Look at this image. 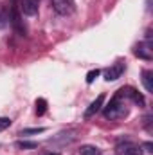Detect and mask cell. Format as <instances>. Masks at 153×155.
<instances>
[{
    "label": "cell",
    "instance_id": "obj_5",
    "mask_svg": "<svg viewBox=\"0 0 153 155\" xmlns=\"http://www.w3.org/2000/svg\"><path fill=\"white\" fill-rule=\"evenodd\" d=\"M38 4L40 0H18V5H20V11L27 16H34L38 13Z\"/></svg>",
    "mask_w": 153,
    "mask_h": 155
},
{
    "label": "cell",
    "instance_id": "obj_13",
    "mask_svg": "<svg viewBox=\"0 0 153 155\" xmlns=\"http://www.w3.org/2000/svg\"><path fill=\"white\" fill-rule=\"evenodd\" d=\"M16 146H18V148H24V150H27V148H36L38 144H36V143H29V141H20Z\"/></svg>",
    "mask_w": 153,
    "mask_h": 155
},
{
    "label": "cell",
    "instance_id": "obj_8",
    "mask_svg": "<svg viewBox=\"0 0 153 155\" xmlns=\"http://www.w3.org/2000/svg\"><path fill=\"white\" fill-rule=\"evenodd\" d=\"M133 52H135V56H139L142 60H151V49H150V45L139 43V45H135Z\"/></svg>",
    "mask_w": 153,
    "mask_h": 155
},
{
    "label": "cell",
    "instance_id": "obj_6",
    "mask_svg": "<svg viewBox=\"0 0 153 155\" xmlns=\"http://www.w3.org/2000/svg\"><path fill=\"white\" fill-rule=\"evenodd\" d=\"M103 103H105V94H101V96H97L96 97V101H92V105L85 110V119H90L92 116H96L99 110H101V107H103Z\"/></svg>",
    "mask_w": 153,
    "mask_h": 155
},
{
    "label": "cell",
    "instance_id": "obj_12",
    "mask_svg": "<svg viewBox=\"0 0 153 155\" xmlns=\"http://www.w3.org/2000/svg\"><path fill=\"white\" fill-rule=\"evenodd\" d=\"M45 110H47V101H45L43 97L36 99V114H38V116H43Z\"/></svg>",
    "mask_w": 153,
    "mask_h": 155
},
{
    "label": "cell",
    "instance_id": "obj_16",
    "mask_svg": "<svg viewBox=\"0 0 153 155\" xmlns=\"http://www.w3.org/2000/svg\"><path fill=\"white\" fill-rule=\"evenodd\" d=\"M97 76H99V71H97V69H96V71H90V72L86 74V83H92Z\"/></svg>",
    "mask_w": 153,
    "mask_h": 155
},
{
    "label": "cell",
    "instance_id": "obj_11",
    "mask_svg": "<svg viewBox=\"0 0 153 155\" xmlns=\"http://www.w3.org/2000/svg\"><path fill=\"white\" fill-rule=\"evenodd\" d=\"M79 155H101V150L92 144H85L79 148Z\"/></svg>",
    "mask_w": 153,
    "mask_h": 155
},
{
    "label": "cell",
    "instance_id": "obj_2",
    "mask_svg": "<svg viewBox=\"0 0 153 155\" xmlns=\"http://www.w3.org/2000/svg\"><path fill=\"white\" fill-rule=\"evenodd\" d=\"M115 153L117 155H142V148L132 141H124V143H119L115 146Z\"/></svg>",
    "mask_w": 153,
    "mask_h": 155
},
{
    "label": "cell",
    "instance_id": "obj_14",
    "mask_svg": "<svg viewBox=\"0 0 153 155\" xmlns=\"http://www.w3.org/2000/svg\"><path fill=\"white\" fill-rule=\"evenodd\" d=\"M11 123H13V121H11L9 117H0V132H2V130H5V128H9V126H11Z\"/></svg>",
    "mask_w": 153,
    "mask_h": 155
},
{
    "label": "cell",
    "instance_id": "obj_1",
    "mask_svg": "<svg viewBox=\"0 0 153 155\" xmlns=\"http://www.w3.org/2000/svg\"><path fill=\"white\" fill-rule=\"evenodd\" d=\"M128 116V105L126 99L119 94H115L112 101L105 107V117L106 119H121V117Z\"/></svg>",
    "mask_w": 153,
    "mask_h": 155
},
{
    "label": "cell",
    "instance_id": "obj_3",
    "mask_svg": "<svg viewBox=\"0 0 153 155\" xmlns=\"http://www.w3.org/2000/svg\"><path fill=\"white\" fill-rule=\"evenodd\" d=\"M52 7H54V11L58 15L67 16V15H72L74 13L76 4H74V0H52Z\"/></svg>",
    "mask_w": 153,
    "mask_h": 155
},
{
    "label": "cell",
    "instance_id": "obj_10",
    "mask_svg": "<svg viewBox=\"0 0 153 155\" xmlns=\"http://www.w3.org/2000/svg\"><path fill=\"white\" fill-rule=\"evenodd\" d=\"M142 85L148 92H153V72L151 71H144L142 72Z\"/></svg>",
    "mask_w": 153,
    "mask_h": 155
},
{
    "label": "cell",
    "instance_id": "obj_9",
    "mask_svg": "<svg viewBox=\"0 0 153 155\" xmlns=\"http://www.w3.org/2000/svg\"><path fill=\"white\" fill-rule=\"evenodd\" d=\"M11 24H13V27L16 29V33L18 35H25V27H24V24H22V18H20V13L15 9L13 11V15H11Z\"/></svg>",
    "mask_w": 153,
    "mask_h": 155
},
{
    "label": "cell",
    "instance_id": "obj_17",
    "mask_svg": "<svg viewBox=\"0 0 153 155\" xmlns=\"http://www.w3.org/2000/svg\"><path fill=\"white\" fill-rule=\"evenodd\" d=\"M45 155H60V153H52V152H50V153H45Z\"/></svg>",
    "mask_w": 153,
    "mask_h": 155
},
{
    "label": "cell",
    "instance_id": "obj_15",
    "mask_svg": "<svg viewBox=\"0 0 153 155\" xmlns=\"http://www.w3.org/2000/svg\"><path fill=\"white\" fill-rule=\"evenodd\" d=\"M45 132V128H25L22 130V135H29V134H41Z\"/></svg>",
    "mask_w": 153,
    "mask_h": 155
},
{
    "label": "cell",
    "instance_id": "obj_7",
    "mask_svg": "<svg viewBox=\"0 0 153 155\" xmlns=\"http://www.w3.org/2000/svg\"><path fill=\"white\" fill-rule=\"evenodd\" d=\"M124 72V63H115L112 65L110 69H106V72H105V79L106 81H115L117 78H121V74Z\"/></svg>",
    "mask_w": 153,
    "mask_h": 155
},
{
    "label": "cell",
    "instance_id": "obj_4",
    "mask_svg": "<svg viewBox=\"0 0 153 155\" xmlns=\"http://www.w3.org/2000/svg\"><path fill=\"white\" fill-rule=\"evenodd\" d=\"M117 94L119 96H122L124 99H132L135 105H139V107H144V97H142V94H139L135 88H132V87H122L121 90H117Z\"/></svg>",
    "mask_w": 153,
    "mask_h": 155
}]
</instances>
